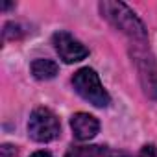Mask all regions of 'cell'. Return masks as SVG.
Returning <instances> with one entry per match:
<instances>
[{
    "label": "cell",
    "instance_id": "8",
    "mask_svg": "<svg viewBox=\"0 0 157 157\" xmlns=\"http://www.w3.org/2000/svg\"><path fill=\"white\" fill-rule=\"evenodd\" d=\"M104 150L100 146H72L65 157H98Z\"/></svg>",
    "mask_w": 157,
    "mask_h": 157
},
{
    "label": "cell",
    "instance_id": "6",
    "mask_svg": "<svg viewBox=\"0 0 157 157\" xmlns=\"http://www.w3.org/2000/svg\"><path fill=\"white\" fill-rule=\"evenodd\" d=\"M70 128L78 140H91L100 131V122L89 113H76L70 118Z\"/></svg>",
    "mask_w": 157,
    "mask_h": 157
},
{
    "label": "cell",
    "instance_id": "5",
    "mask_svg": "<svg viewBox=\"0 0 157 157\" xmlns=\"http://www.w3.org/2000/svg\"><path fill=\"white\" fill-rule=\"evenodd\" d=\"M133 57H135L137 67H139V78H140V82H142L144 93L150 98H157V68H155L153 59L148 57L139 48L133 52Z\"/></svg>",
    "mask_w": 157,
    "mask_h": 157
},
{
    "label": "cell",
    "instance_id": "4",
    "mask_svg": "<svg viewBox=\"0 0 157 157\" xmlns=\"http://www.w3.org/2000/svg\"><path fill=\"white\" fill-rule=\"evenodd\" d=\"M52 43L56 46V52L65 63H78L89 56V50L68 32H56L52 37Z\"/></svg>",
    "mask_w": 157,
    "mask_h": 157
},
{
    "label": "cell",
    "instance_id": "3",
    "mask_svg": "<svg viewBox=\"0 0 157 157\" xmlns=\"http://www.w3.org/2000/svg\"><path fill=\"white\" fill-rule=\"evenodd\" d=\"M28 133L37 142H50L59 137L61 126L59 118L46 107H37L30 115L28 120Z\"/></svg>",
    "mask_w": 157,
    "mask_h": 157
},
{
    "label": "cell",
    "instance_id": "2",
    "mask_svg": "<svg viewBox=\"0 0 157 157\" xmlns=\"http://www.w3.org/2000/svg\"><path fill=\"white\" fill-rule=\"evenodd\" d=\"M72 85H74L76 93L80 94L83 100H87L89 104H93L96 107H107L111 104V98H109L107 91L104 89L98 74L93 68H89V67L80 68L74 74Z\"/></svg>",
    "mask_w": 157,
    "mask_h": 157
},
{
    "label": "cell",
    "instance_id": "12",
    "mask_svg": "<svg viewBox=\"0 0 157 157\" xmlns=\"http://www.w3.org/2000/svg\"><path fill=\"white\" fill-rule=\"evenodd\" d=\"M30 157H52L48 151H35L33 155H30Z\"/></svg>",
    "mask_w": 157,
    "mask_h": 157
},
{
    "label": "cell",
    "instance_id": "11",
    "mask_svg": "<svg viewBox=\"0 0 157 157\" xmlns=\"http://www.w3.org/2000/svg\"><path fill=\"white\" fill-rule=\"evenodd\" d=\"M105 153V157H133V155H129V153H126V151H107V150H104L102 151V155Z\"/></svg>",
    "mask_w": 157,
    "mask_h": 157
},
{
    "label": "cell",
    "instance_id": "7",
    "mask_svg": "<svg viewBox=\"0 0 157 157\" xmlns=\"http://www.w3.org/2000/svg\"><path fill=\"white\" fill-rule=\"evenodd\" d=\"M59 67L52 61V59H35L32 63V74L37 80H52L56 78Z\"/></svg>",
    "mask_w": 157,
    "mask_h": 157
},
{
    "label": "cell",
    "instance_id": "10",
    "mask_svg": "<svg viewBox=\"0 0 157 157\" xmlns=\"http://www.w3.org/2000/svg\"><path fill=\"white\" fill-rule=\"evenodd\" d=\"M17 155V148L11 144H2L0 148V157H15Z\"/></svg>",
    "mask_w": 157,
    "mask_h": 157
},
{
    "label": "cell",
    "instance_id": "9",
    "mask_svg": "<svg viewBox=\"0 0 157 157\" xmlns=\"http://www.w3.org/2000/svg\"><path fill=\"white\" fill-rule=\"evenodd\" d=\"M139 157H157V148L153 144H146V146H142Z\"/></svg>",
    "mask_w": 157,
    "mask_h": 157
},
{
    "label": "cell",
    "instance_id": "1",
    "mask_svg": "<svg viewBox=\"0 0 157 157\" xmlns=\"http://www.w3.org/2000/svg\"><path fill=\"white\" fill-rule=\"evenodd\" d=\"M102 17L111 22L117 30H120L122 33H126L128 37H131L133 41L139 43H146L148 39V32L142 24V21L122 2H113V0H104L98 4Z\"/></svg>",
    "mask_w": 157,
    "mask_h": 157
}]
</instances>
